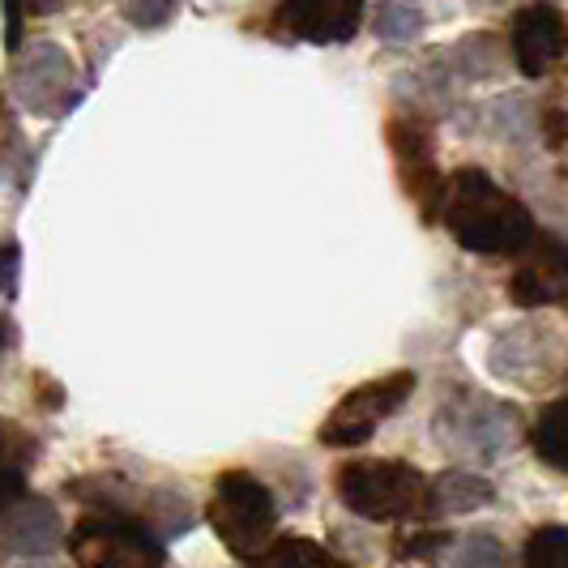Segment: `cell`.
Wrapping results in <instances>:
<instances>
[{"mask_svg":"<svg viewBox=\"0 0 568 568\" xmlns=\"http://www.w3.org/2000/svg\"><path fill=\"white\" fill-rule=\"evenodd\" d=\"M440 219L466 253L479 256H521L539 235L530 210L484 168H462L449 175Z\"/></svg>","mask_w":568,"mask_h":568,"instance_id":"6da1fadb","label":"cell"},{"mask_svg":"<svg viewBox=\"0 0 568 568\" xmlns=\"http://www.w3.org/2000/svg\"><path fill=\"white\" fill-rule=\"evenodd\" d=\"M334 491L364 521H419L432 517V479L398 457H355L338 466Z\"/></svg>","mask_w":568,"mask_h":568,"instance_id":"7a4b0ae2","label":"cell"},{"mask_svg":"<svg viewBox=\"0 0 568 568\" xmlns=\"http://www.w3.org/2000/svg\"><path fill=\"white\" fill-rule=\"evenodd\" d=\"M205 521L214 526V535L223 539L235 560H256L265 547H270V535L278 526V500L274 491L261 484L248 470H227L219 475L214 484V496L205 505Z\"/></svg>","mask_w":568,"mask_h":568,"instance_id":"3957f363","label":"cell"},{"mask_svg":"<svg viewBox=\"0 0 568 568\" xmlns=\"http://www.w3.org/2000/svg\"><path fill=\"white\" fill-rule=\"evenodd\" d=\"M487 372L521 394H547L568 376V342L551 321H517L491 338Z\"/></svg>","mask_w":568,"mask_h":568,"instance_id":"277c9868","label":"cell"},{"mask_svg":"<svg viewBox=\"0 0 568 568\" xmlns=\"http://www.w3.org/2000/svg\"><path fill=\"white\" fill-rule=\"evenodd\" d=\"M69 556L78 568H163V539L133 513H85L69 530Z\"/></svg>","mask_w":568,"mask_h":568,"instance_id":"5b68a950","label":"cell"},{"mask_svg":"<svg viewBox=\"0 0 568 568\" xmlns=\"http://www.w3.org/2000/svg\"><path fill=\"white\" fill-rule=\"evenodd\" d=\"M436 440L466 457H500L517 440V410L484 394L457 389L454 398L436 410Z\"/></svg>","mask_w":568,"mask_h":568,"instance_id":"8992f818","label":"cell"},{"mask_svg":"<svg viewBox=\"0 0 568 568\" xmlns=\"http://www.w3.org/2000/svg\"><path fill=\"white\" fill-rule=\"evenodd\" d=\"M410 394H415V372L410 368L385 372V376H376L368 385L351 389V394L325 415L316 440L329 445V449H355V445L372 440V432L385 424L389 415H398Z\"/></svg>","mask_w":568,"mask_h":568,"instance_id":"52a82bcc","label":"cell"},{"mask_svg":"<svg viewBox=\"0 0 568 568\" xmlns=\"http://www.w3.org/2000/svg\"><path fill=\"white\" fill-rule=\"evenodd\" d=\"M389 150L398 159L402 189L419 205L424 223H436L445 210V175L436 168V145H432V129L419 115H394L389 120Z\"/></svg>","mask_w":568,"mask_h":568,"instance_id":"ba28073f","label":"cell"},{"mask_svg":"<svg viewBox=\"0 0 568 568\" xmlns=\"http://www.w3.org/2000/svg\"><path fill=\"white\" fill-rule=\"evenodd\" d=\"M13 94L30 115L52 120V115L64 112L69 99H73V60H69V52L52 39L30 43L13 64Z\"/></svg>","mask_w":568,"mask_h":568,"instance_id":"9c48e42d","label":"cell"},{"mask_svg":"<svg viewBox=\"0 0 568 568\" xmlns=\"http://www.w3.org/2000/svg\"><path fill=\"white\" fill-rule=\"evenodd\" d=\"M368 18V0H278L274 30L300 43H351Z\"/></svg>","mask_w":568,"mask_h":568,"instance_id":"30bf717a","label":"cell"},{"mask_svg":"<svg viewBox=\"0 0 568 568\" xmlns=\"http://www.w3.org/2000/svg\"><path fill=\"white\" fill-rule=\"evenodd\" d=\"M509 300L517 308H547L568 300V240L535 235L509 278Z\"/></svg>","mask_w":568,"mask_h":568,"instance_id":"8fae6325","label":"cell"},{"mask_svg":"<svg viewBox=\"0 0 568 568\" xmlns=\"http://www.w3.org/2000/svg\"><path fill=\"white\" fill-rule=\"evenodd\" d=\"M509 43H513V64L526 78H542L568 52V27L551 4H526L513 18Z\"/></svg>","mask_w":568,"mask_h":568,"instance_id":"7c38bea8","label":"cell"},{"mask_svg":"<svg viewBox=\"0 0 568 568\" xmlns=\"http://www.w3.org/2000/svg\"><path fill=\"white\" fill-rule=\"evenodd\" d=\"M60 539H64L60 513L48 500H39V496L13 505V509L0 517V547L13 551V556H22V560H39V556L57 551Z\"/></svg>","mask_w":568,"mask_h":568,"instance_id":"4fadbf2b","label":"cell"},{"mask_svg":"<svg viewBox=\"0 0 568 568\" xmlns=\"http://www.w3.org/2000/svg\"><path fill=\"white\" fill-rule=\"evenodd\" d=\"M491 500H496V487L487 475H475V470H445L440 479H432V517L487 509Z\"/></svg>","mask_w":568,"mask_h":568,"instance_id":"5bb4252c","label":"cell"},{"mask_svg":"<svg viewBox=\"0 0 568 568\" xmlns=\"http://www.w3.org/2000/svg\"><path fill=\"white\" fill-rule=\"evenodd\" d=\"M248 568H346L338 556H329L321 542L286 535V539L270 542L256 560H248Z\"/></svg>","mask_w":568,"mask_h":568,"instance_id":"9a60e30c","label":"cell"},{"mask_svg":"<svg viewBox=\"0 0 568 568\" xmlns=\"http://www.w3.org/2000/svg\"><path fill=\"white\" fill-rule=\"evenodd\" d=\"M424 27L427 18L419 0H381L372 9V34L381 43H410V39L424 34Z\"/></svg>","mask_w":568,"mask_h":568,"instance_id":"2e32d148","label":"cell"},{"mask_svg":"<svg viewBox=\"0 0 568 568\" xmlns=\"http://www.w3.org/2000/svg\"><path fill=\"white\" fill-rule=\"evenodd\" d=\"M535 454L547 466L568 470V402H556L542 410V419L535 424Z\"/></svg>","mask_w":568,"mask_h":568,"instance_id":"e0dca14e","label":"cell"},{"mask_svg":"<svg viewBox=\"0 0 568 568\" xmlns=\"http://www.w3.org/2000/svg\"><path fill=\"white\" fill-rule=\"evenodd\" d=\"M521 568H568V526H539L526 539Z\"/></svg>","mask_w":568,"mask_h":568,"instance_id":"ac0fdd59","label":"cell"},{"mask_svg":"<svg viewBox=\"0 0 568 568\" xmlns=\"http://www.w3.org/2000/svg\"><path fill=\"white\" fill-rule=\"evenodd\" d=\"M449 60H454L457 73H466V78H491L500 69V43L491 34H475L466 43H457Z\"/></svg>","mask_w":568,"mask_h":568,"instance_id":"d6986e66","label":"cell"},{"mask_svg":"<svg viewBox=\"0 0 568 568\" xmlns=\"http://www.w3.org/2000/svg\"><path fill=\"white\" fill-rule=\"evenodd\" d=\"M454 568H509V551L496 535H466L454 551Z\"/></svg>","mask_w":568,"mask_h":568,"instance_id":"ffe728a7","label":"cell"},{"mask_svg":"<svg viewBox=\"0 0 568 568\" xmlns=\"http://www.w3.org/2000/svg\"><path fill=\"white\" fill-rule=\"evenodd\" d=\"M175 9H180V0H129L124 18H129V27L138 30H159L175 18Z\"/></svg>","mask_w":568,"mask_h":568,"instance_id":"44dd1931","label":"cell"},{"mask_svg":"<svg viewBox=\"0 0 568 568\" xmlns=\"http://www.w3.org/2000/svg\"><path fill=\"white\" fill-rule=\"evenodd\" d=\"M445 542H449L445 530H419V535H406V539L398 542V560H432V556H440V551H445Z\"/></svg>","mask_w":568,"mask_h":568,"instance_id":"7402d4cb","label":"cell"},{"mask_svg":"<svg viewBox=\"0 0 568 568\" xmlns=\"http://www.w3.org/2000/svg\"><path fill=\"white\" fill-rule=\"evenodd\" d=\"M27 500V475L22 466H0V517Z\"/></svg>","mask_w":568,"mask_h":568,"instance_id":"603a6c76","label":"cell"},{"mask_svg":"<svg viewBox=\"0 0 568 568\" xmlns=\"http://www.w3.org/2000/svg\"><path fill=\"white\" fill-rule=\"evenodd\" d=\"M542 133H547V145H565L568 142V115L565 112H547V120H542Z\"/></svg>","mask_w":568,"mask_h":568,"instance_id":"cb8c5ba5","label":"cell"},{"mask_svg":"<svg viewBox=\"0 0 568 568\" xmlns=\"http://www.w3.org/2000/svg\"><path fill=\"white\" fill-rule=\"evenodd\" d=\"M13 261H18L13 248H0V291H13Z\"/></svg>","mask_w":568,"mask_h":568,"instance_id":"d4e9b609","label":"cell"},{"mask_svg":"<svg viewBox=\"0 0 568 568\" xmlns=\"http://www.w3.org/2000/svg\"><path fill=\"white\" fill-rule=\"evenodd\" d=\"M505 0H470V9H500Z\"/></svg>","mask_w":568,"mask_h":568,"instance_id":"484cf974","label":"cell"},{"mask_svg":"<svg viewBox=\"0 0 568 568\" xmlns=\"http://www.w3.org/2000/svg\"><path fill=\"white\" fill-rule=\"evenodd\" d=\"M22 568H43V565H34V560H27V565H22Z\"/></svg>","mask_w":568,"mask_h":568,"instance_id":"4316f807","label":"cell"},{"mask_svg":"<svg viewBox=\"0 0 568 568\" xmlns=\"http://www.w3.org/2000/svg\"><path fill=\"white\" fill-rule=\"evenodd\" d=\"M0 342H4V321H0Z\"/></svg>","mask_w":568,"mask_h":568,"instance_id":"83f0119b","label":"cell"}]
</instances>
